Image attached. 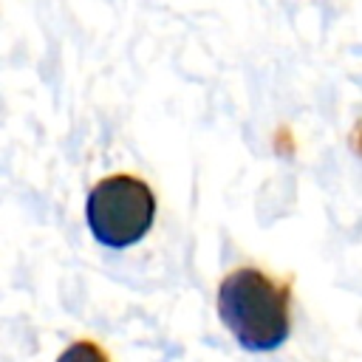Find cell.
<instances>
[{
    "mask_svg": "<svg viewBox=\"0 0 362 362\" xmlns=\"http://www.w3.org/2000/svg\"><path fill=\"white\" fill-rule=\"evenodd\" d=\"M218 317L243 351H277L291 334V286L255 266L232 269L218 286Z\"/></svg>",
    "mask_w": 362,
    "mask_h": 362,
    "instance_id": "6da1fadb",
    "label": "cell"
},
{
    "mask_svg": "<svg viewBox=\"0 0 362 362\" xmlns=\"http://www.w3.org/2000/svg\"><path fill=\"white\" fill-rule=\"evenodd\" d=\"M85 221L96 243L127 249L150 232L156 221V195L136 175H107L88 192Z\"/></svg>",
    "mask_w": 362,
    "mask_h": 362,
    "instance_id": "7a4b0ae2",
    "label": "cell"
},
{
    "mask_svg": "<svg viewBox=\"0 0 362 362\" xmlns=\"http://www.w3.org/2000/svg\"><path fill=\"white\" fill-rule=\"evenodd\" d=\"M57 362H110V359H107V354H105V348L99 342H93V339H76V342H71L57 356Z\"/></svg>",
    "mask_w": 362,
    "mask_h": 362,
    "instance_id": "3957f363",
    "label": "cell"
}]
</instances>
